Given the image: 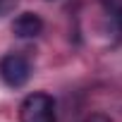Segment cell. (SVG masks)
Listing matches in <instances>:
<instances>
[{"instance_id": "3", "label": "cell", "mask_w": 122, "mask_h": 122, "mask_svg": "<svg viewBox=\"0 0 122 122\" xmlns=\"http://www.w3.org/2000/svg\"><path fill=\"white\" fill-rule=\"evenodd\" d=\"M43 31V19L36 12H22L12 22V34L19 38H36Z\"/></svg>"}, {"instance_id": "2", "label": "cell", "mask_w": 122, "mask_h": 122, "mask_svg": "<svg viewBox=\"0 0 122 122\" xmlns=\"http://www.w3.org/2000/svg\"><path fill=\"white\" fill-rule=\"evenodd\" d=\"M31 77V65L29 60L19 53H7L0 57V79L10 89H22Z\"/></svg>"}, {"instance_id": "1", "label": "cell", "mask_w": 122, "mask_h": 122, "mask_svg": "<svg viewBox=\"0 0 122 122\" xmlns=\"http://www.w3.org/2000/svg\"><path fill=\"white\" fill-rule=\"evenodd\" d=\"M19 122H57L53 96L43 91L29 93L19 105Z\"/></svg>"}, {"instance_id": "5", "label": "cell", "mask_w": 122, "mask_h": 122, "mask_svg": "<svg viewBox=\"0 0 122 122\" xmlns=\"http://www.w3.org/2000/svg\"><path fill=\"white\" fill-rule=\"evenodd\" d=\"M15 5H17V0H0V17H3V15H7Z\"/></svg>"}, {"instance_id": "6", "label": "cell", "mask_w": 122, "mask_h": 122, "mask_svg": "<svg viewBox=\"0 0 122 122\" xmlns=\"http://www.w3.org/2000/svg\"><path fill=\"white\" fill-rule=\"evenodd\" d=\"M86 122H112L108 115H103V112H93V115H89L86 117Z\"/></svg>"}, {"instance_id": "4", "label": "cell", "mask_w": 122, "mask_h": 122, "mask_svg": "<svg viewBox=\"0 0 122 122\" xmlns=\"http://www.w3.org/2000/svg\"><path fill=\"white\" fill-rule=\"evenodd\" d=\"M101 5L105 10V17H108L110 29L117 36H122V0H101Z\"/></svg>"}]
</instances>
